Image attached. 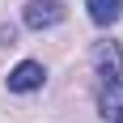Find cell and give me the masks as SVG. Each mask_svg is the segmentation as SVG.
Segmentation results:
<instances>
[{"label":"cell","mask_w":123,"mask_h":123,"mask_svg":"<svg viewBox=\"0 0 123 123\" xmlns=\"http://www.w3.org/2000/svg\"><path fill=\"white\" fill-rule=\"evenodd\" d=\"M93 64H98V81L102 85L123 81V47L115 38H98V43H93Z\"/></svg>","instance_id":"1"},{"label":"cell","mask_w":123,"mask_h":123,"mask_svg":"<svg viewBox=\"0 0 123 123\" xmlns=\"http://www.w3.org/2000/svg\"><path fill=\"white\" fill-rule=\"evenodd\" d=\"M64 4L60 0H25V9H21V21L30 25V30H51V25H60L64 21Z\"/></svg>","instance_id":"2"},{"label":"cell","mask_w":123,"mask_h":123,"mask_svg":"<svg viewBox=\"0 0 123 123\" xmlns=\"http://www.w3.org/2000/svg\"><path fill=\"white\" fill-rule=\"evenodd\" d=\"M43 81H47V68L38 60H21L9 72V89L13 93H34V89H43Z\"/></svg>","instance_id":"3"},{"label":"cell","mask_w":123,"mask_h":123,"mask_svg":"<svg viewBox=\"0 0 123 123\" xmlns=\"http://www.w3.org/2000/svg\"><path fill=\"white\" fill-rule=\"evenodd\" d=\"M98 111H102V119H111V123L123 119V81L98 85Z\"/></svg>","instance_id":"4"},{"label":"cell","mask_w":123,"mask_h":123,"mask_svg":"<svg viewBox=\"0 0 123 123\" xmlns=\"http://www.w3.org/2000/svg\"><path fill=\"white\" fill-rule=\"evenodd\" d=\"M85 4H89L93 25H115L123 17V0H85Z\"/></svg>","instance_id":"5"},{"label":"cell","mask_w":123,"mask_h":123,"mask_svg":"<svg viewBox=\"0 0 123 123\" xmlns=\"http://www.w3.org/2000/svg\"><path fill=\"white\" fill-rule=\"evenodd\" d=\"M119 123H123V119H119Z\"/></svg>","instance_id":"6"}]
</instances>
